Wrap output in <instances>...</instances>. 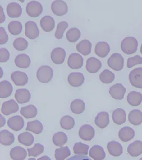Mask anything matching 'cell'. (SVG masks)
Wrapping results in <instances>:
<instances>
[{
    "instance_id": "cell-1",
    "label": "cell",
    "mask_w": 142,
    "mask_h": 160,
    "mask_svg": "<svg viewBox=\"0 0 142 160\" xmlns=\"http://www.w3.org/2000/svg\"><path fill=\"white\" fill-rule=\"evenodd\" d=\"M138 42L134 37L124 38L121 43V48L124 53L131 55L135 53L137 49Z\"/></svg>"
},
{
    "instance_id": "cell-2",
    "label": "cell",
    "mask_w": 142,
    "mask_h": 160,
    "mask_svg": "<svg viewBox=\"0 0 142 160\" xmlns=\"http://www.w3.org/2000/svg\"><path fill=\"white\" fill-rule=\"evenodd\" d=\"M53 71L52 68L48 66H42L38 68L36 77L37 80L42 83H48L52 79Z\"/></svg>"
},
{
    "instance_id": "cell-3",
    "label": "cell",
    "mask_w": 142,
    "mask_h": 160,
    "mask_svg": "<svg viewBox=\"0 0 142 160\" xmlns=\"http://www.w3.org/2000/svg\"><path fill=\"white\" fill-rule=\"evenodd\" d=\"M107 64L111 69L115 71H120L123 68V57L119 53H114L108 58Z\"/></svg>"
},
{
    "instance_id": "cell-4",
    "label": "cell",
    "mask_w": 142,
    "mask_h": 160,
    "mask_svg": "<svg viewBox=\"0 0 142 160\" xmlns=\"http://www.w3.org/2000/svg\"><path fill=\"white\" fill-rule=\"evenodd\" d=\"M129 79L132 86L142 89V68H136L131 70Z\"/></svg>"
},
{
    "instance_id": "cell-5",
    "label": "cell",
    "mask_w": 142,
    "mask_h": 160,
    "mask_svg": "<svg viewBox=\"0 0 142 160\" xmlns=\"http://www.w3.org/2000/svg\"><path fill=\"white\" fill-rule=\"evenodd\" d=\"M51 10L54 14L62 16L68 12V5L63 0H55L51 5Z\"/></svg>"
},
{
    "instance_id": "cell-6",
    "label": "cell",
    "mask_w": 142,
    "mask_h": 160,
    "mask_svg": "<svg viewBox=\"0 0 142 160\" xmlns=\"http://www.w3.org/2000/svg\"><path fill=\"white\" fill-rule=\"evenodd\" d=\"M43 12V7L42 4L36 1L29 2L26 6V12L31 18L39 17Z\"/></svg>"
},
{
    "instance_id": "cell-7",
    "label": "cell",
    "mask_w": 142,
    "mask_h": 160,
    "mask_svg": "<svg viewBox=\"0 0 142 160\" xmlns=\"http://www.w3.org/2000/svg\"><path fill=\"white\" fill-rule=\"evenodd\" d=\"M19 106L17 102L10 99L3 102L1 107V112L5 116H9L19 111Z\"/></svg>"
},
{
    "instance_id": "cell-8",
    "label": "cell",
    "mask_w": 142,
    "mask_h": 160,
    "mask_svg": "<svg viewBox=\"0 0 142 160\" xmlns=\"http://www.w3.org/2000/svg\"><path fill=\"white\" fill-rule=\"evenodd\" d=\"M78 133L80 139L85 141H89L94 138L95 132L92 126L84 124L80 127Z\"/></svg>"
},
{
    "instance_id": "cell-9",
    "label": "cell",
    "mask_w": 142,
    "mask_h": 160,
    "mask_svg": "<svg viewBox=\"0 0 142 160\" xmlns=\"http://www.w3.org/2000/svg\"><path fill=\"white\" fill-rule=\"evenodd\" d=\"M40 34L37 24L33 21H29L25 25V35L30 39H36Z\"/></svg>"
},
{
    "instance_id": "cell-10",
    "label": "cell",
    "mask_w": 142,
    "mask_h": 160,
    "mask_svg": "<svg viewBox=\"0 0 142 160\" xmlns=\"http://www.w3.org/2000/svg\"><path fill=\"white\" fill-rule=\"evenodd\" d=\"M84 64V58L78 53H73L71 54L68 60V66L72 69H80Z\"/></svg>"
},
{
    "instance_id": "cell-11",
    "label": "cell",
    "mask_w": 142,
    "mask_h": 160,
    "mask_svg": "<svg viewBox=\"0 0 142 160\" xmlns=\"http://www.w3.org/2000/svg\"><path fill=\"white\" fill-rule=\"evenodd\" d=\"M7 124L11 129L18 132L24 128L25 121L21 116H15L8 120Z\"/></svg>"
},
{
    "instance_id": "cell-12",
    "label": "cell",
    "mask_w": 142,
    "mask_h": 160,
    "mask_svg": "<svg viewBox=\"0 0 142 160\" xmlns=\"http://www.w3.org/2000/svg\"><path fill=\"white\" fill-rule=\"evenodd\" d=\"M126 89L121 83H116L111 86L109 90V93L111 97L115 99L121 100L124 98Z\"/></svg>"
},
{
    "instance_id": "cell-13",
    "label": "cell",
    "mask_w": 142,
    "mask_h": 160,
    "mask_svg": "<svg viewBox=\"0 0 142 160\" xmlns=\"http://www.w3.org/2000/svg\"><path fill=\"white\" fill-rule=\"evenodd\" d=\"M11 79L13 83L18 86H25L28 83V76L27 74L21 71H16L11 75Z\"/></svg>"
},
{
    "instance_id": "cell-14",
    "label": "cell",
    "mask_w": 142,
    "mask_h": 160,
    "mask_svg": "<svg viewBox=\"0 0 142 160\" xmlns=\"http://www.w3.org/2000/svg\"><path fill=\"white\" fill-rule=\"evenodd\" d=\"M84 76L80 72H73L68 75V83L71 86L73 87L81 86L84 83Z\"/></svg>"
},
{
    "instance_id": "cell-15",
    "label": "cell",
    "mask_w": 142,
    "mask_h": 160,
    "mask_svg": "<svg viewBox=\"0 0 142 160\" xmlns=\"http://www.w3.org/2000/svg\"><path fill=\"white\" fill-rule=\"evenodd\" d=\"M50 57L52 61L56 64H61L65 61L66 52L62 48H56L51 52Z\"/></svg>"
},
{
    "instance_id": "cell-16",
    "label": "cell",
    "mask_w": 142,
    "mask_h": 160,
    "mask_svg": "<svg viewBox=\"0 0 142 160\" xmlns=\"http://www.w3.org/2000/svg\"><path fill=\"white\" fill-rule=\"evenodd\" d=\"M14 97L18 103L23 104L30 100L31 93L27 89H19L16 91Z\"/></svg>"
},
{
    "instance_id": "cell-17",
    "label": "cell",
    "mask_w": 142,
    "mask_h": 160,
    "mask_svg": "<svg viewBox=\"0 0 142 160\" xmlns=\"http://www.w3.org/2000/svg\"><path fill=\"white\" fill-rule=\"evenodd\" d=\"M102 67L101 61L95 57H90L87 60L86 63V69L89 73H97Z\"/></svg>"
},
{
    "instance_id": "cell-18",
    "label": "cell",
    "mask_w": 142,
    "mask_h": 160,
    "mask_svg": "<svg viewBox=\"0 0 142 160\" xmlns=\"http://www.w3.org/2000/svg\"><path fill=\"white\" fill-rule=\"evenodd\" d=\"M110 123L109 114L106 111L99 112L95 118V125L100 129H104Z\"/></svg>"
},
{
    "instance_id": "cell-19",
    "label": "cell",
    "mask_w": 142,
    "mask_h": 160,
    "mask_svg": "<svg viewBox=\"0 0 142 160\" xmlns=\"http://www.w3.org/2000/svg\"><path fill=\"white\" fill-rule=\"evenodd\" d=\"M135 135V132L133 129L129 126H124L119 130L118 136L121 141L129 142L131 141Z\"/></svg>"
},
{
    "instance_id": "cell-20",
    "label": "cell",
    "mask_w": 142,
    "mask_h": 160,
    "mask_svg": "<svg viewBox=\"0 0 142 160\" xmlns=\"http://www.w3.org/2000/svg\"><path fill=\"white\" fill-rule=\"evenodd\" d=\"M107 148L109 154L114 157H118L123 154V147L122 145L117 141L109 142L107 143Z\"/></svg>"
},
{
    "instance_id": "cell-21",
    "label": "cell",
    "mask_w": 142,
    "mask_h": 160,
    "mask_svg": "<svg viewBox=\"0 0 142 160\" xmlns=\"http://www.w3.org/2000/svg\"><path fill=\"white\" fill-rule=\"evenodd\" d=\"M15 141L14 134L8 130H2L0 132V143L5 146L12 145Z\"/></svg>"
},
{
    "instance_id": "cell-22",
    "label": "cell",
    "mask_w": 142,
    "mask_h": 160,
    "mask_svg": "<svg viewBox=\"0 0 142 160\" xmlns=\"http://www.w3.org/2000/svg\"><path fill=\"white\" fill-rule=\"evenodd\" d=\"M13 87L11 83L7 80H2L0 82V98H6L12 94Z\"/></svg>"
},
{
    "instance_id": "cell-23",
    "label": "cell",
    "mask_w": 142,
    "mask_h": 160,
    "mask_svg": "<svg viewBox=\"0 0 142 160\" xmlns=\"http://www.w3.org/2000/svg\"><path fill=\"white\" fill-rule=\"evenodd\" d=\"M6 10L8 16L11 18H18L22 13L21 7L16 2L10 3L7 7Z\"/></svg>"
},
{
    "instance_id": "cell-24",
    "label": "cell",
    "mask_w": 142,
    "mask_h": 160,
    "mask_svg": "<svg viewBox=\"0 0 142 160\" xmlns=\"http://www.w3.org/2000/svg\"><path fill=\"white\" fill-rule=\"evenodd\" d=\"M89 157L94 160H103L105 159V154L104 149L99 145H94L90 149L89 152Z\"/></svg>"
},
{
    "instance_id": "cell-25",
    "label": "cell",
    "mask_w": 142,
    "mask_h": 160,
    "mask_svg": "<svg viewBox=\"0 0 142 160\" xmlns=\"http://www.w3.org/2000/svg\"><path fill=\"white\" fill-rule=\"evenodd\" d=\"M92 43L88 39H84L76 45V49L78 52L83 56H88L91 52Z\"/></svg>"
},
{
    "instance_id": "cell-26",
    "label": "cell",
    "mask_w": 142,
    "mask_h": 160,
    "mask_svg": "<svg viewBox=\"0 0 142 160\" xmlns=\"http://www.w3.org/2000/svg\"><path fill=\"white\" fill-rule=\"evenodd\" d=\"M10 155L12 160H23L26 158L27 152L25 148L18 146L11 149Z\"/></svg>"
},
{
    "instance_id": "cell-27",
    "label": "cell",
    "mask_w": 142,
    "mask_h": 160,
    "mask_svg": "<svg viewBox=\"0 0 142 160\" xmlns=\"http://www.w3.org/2000/svg\"><path fill=\"white\" fill-rule=\"evenodd\" d=\"M110 51V47L105 42H99L95 45V52L99 57H105L109 54Z\"/></svg>"
},
{
    "instance_id": "cell-28",
    "label": "cell",
    "mask_w": 142,
    "mask_h": 160,
    "mask_svg": "<svg viewBox=\"0 0 142 160\" xmlns=\"http://www.w3.org/2000/svg\"><path fill=\"white\" fill-rule=\"evenodd\" d=\"M127 152L131 157H136L142 154V142L136 141L130 143L127 148Z\"/></svg>"
},
{
    "instance_id": "cell-29",
    "label": "cell",
    "mask_w": 142,
    "mask_h": 160,
    "mask_svg": "<svg viewBox=\"0 0 142 160\" xmlns=\"http://www.w3.org/2000/svg\"><path fill=\"white\" fill-rule=\"evenodd\" d=\"M14 62L17 67L21 68H27L30 66L31 64L30 58L25 54L18 55L16 57Z\"/></svg>"
},
{
    "instance_id": "cell-30",
    "label": "cell",
    "mask_w": 142,
    "mask_h": 160,
    "mask_svg": "<svg viewBox=\"0 0 142 160\" xmlns=\"http://www.w3.org/2000/svg\"><path fill=\"white\" fill-rule=\"evenodd\" d=\"M20 114L27 119L34 118L37 116V107L31 104L23 107L21 108Z\"/></svg>"
},
{
    "instance_id": "cell-31",
    "label": "cell",
    "mask_w": 142,
    "mask_h": 160,
    "mask_svg": "<svg viewBox=\"0 0 142 160\" xmlns=\"http://www.w3.org/2000/svg\"><path fill=\"white\" fill-rule=\"evenodd\" d=\"M40 26L44 31L46 32H51L55 28V20L53 18L49 16H44L40 20Z\"/></svg>"
},
{
    "instance_id": "cell-32",
    "label": "cell",
    "mask_w": 142,
    "mask_h": 160,
    "mask_svg": "<svg viewBox=\"0 0 142 160\" xmlns=\"http://www.w3.org/2000/svg\"><path fill=\"white\" fill-rule=\"evenodd\" d=\"M112 118L114 123L118 125L123 124L126 120V113L124 110L122 108H117L113 111L112 114Z\"/></svg>"
},
{
    "instance_id": "cell-33",
    "label": "cell",
    "mask_w": 142,
    "mask_h": 160,
    "mask_svg": "<svg viewBox=\"0 0 142 160\" xmlns=\"http://www.w3.org/2000/svg\"><path fill=\"white\" fill-rule=\"evenodd\" d=\"M26 130L30 131L36 135H39L42 133L44 129V126L42 123L39 120H35L31 122H29L26 127Z\"/></svg>"
},
{
    "instance_id": "cell-34",
    "label": "cell",
    "mask_w": 142,
    "mask_h": 160,
    "mask_svg": "<svg viewBox=\"0 0 142 160\" xmlns=\"http://www.w3.org/2000/svg\"><path fill=\"white\" fill-rule=\"evenodd\" d=\"M128 103L131 106H138L142 103V94L136 91L130 92L127 96Z\"/></svg>"
},
{
    "instance_id": "cell-35",
    "label": "cell",
    "mask_w": 142,
    "mask_h": 160,
    "mask_svg": "<svg viewBox=\"0 0 142 160\" xmlns=\"http://www.w3.org/2000/svg\"><path fill=\"white\" fill-rule=\"evenodd\" d=\"M71 111L75 114H80L85 110V102L80 99L74 100L70 105Z\"/></svg>"
},
{
    "instance_id": "cell-36",
    "label": "cell",
    "mask_w": 142,
    "mask_h": 160,
    "mask_svg": "<svg viewBox=\"0 0 142 160\" xmlns=\"http://www.w3.org/2000/svg\"><path fill=\"white\" fill-rule=\"evenodd\" d=\"M129 121L131 124L139 126L142 123V112L139 110H133L128 116Z\"/></svg>"
},
{
    "instance_id": "cell-37",
    "label": "cell",
    "mask_w": 142,
    "mask_h": 160,
    "mask_svg": "<svg viewBox=\"0 0 142 160\" xmlns=\"http://www.w3.org/2000/svg\"><path fill=\"white\" fill-rule=\"evenodd\" d=\"M18 141L21 145L30 147L34 141V138L30 132H23L18 136Z\"/></svg>"
},
{
    "instance_id": "cell-38",
    "label": "cell",
    "mask_w": 142,
    "mask_h": 160,
    "mask_svg": "<svg viewBox=\"0 0 142 160\" xmlns=\"http://www.w3.org/2000/svg\"><path fill=\"white\" fill-rule=\"evenodd\" d=\"M68 136L63 132L56 133L52 138L53 144L59 147H63L68 142Z\"/></svg>"
},
{
    "instance_id": "cell-39",
    "label": "cell",
    "mask_w": 142,
    "mask_h": 160,
    "mask_svg": "<svg viewBox=\"0 0 142 160\" xmlns=\"http://www.w3.org/2000/svg\"><path fill=\"white\" fill-rule=\"evenodd\" d=\"M99 79L103 83L109 84L115 79V74L110 70L105 69L99 74Z\"/></svg>"
},
{
    "instance_id": "cell-40",
    "label": "cell",
    "mask_w": 142,
    "mask_h": 160,
    "mask_svg": "<svg viewBox=\"0 0 142 160\" xmlns=\"http://www.w3.org/2000/svg\"><path fill=\"white\" fill-rule=\"evenodd\" d=\"M71 155V151L68 147H61L57 148L55 152V157L56 160H65L67 157Z\"/></svg>"
},
{
    "instance_id": "cell-41",
    "label": "cell",
    "mask_w": 142,
    "mask_h": 160,
    "mask_svg": "<svg viewBox=\"0 0 142 160\" xmlns=\"http://www.w3.org/2000/svg\"><path fill=\"white\" fill-rule=\"evenodd\" d=\"M75 124V122L74 118L70 116H65L60 120V125L61 128L66 130L73 129Z\"/></svg>"
},
{
    "instance_id": "cell-42",
    "label": "cell",
    "mask_w": 142,
    "mask_h": 160,
    "mask_svg": "<svg viewBox=\"0 0 142 160\" xmlns=\"http://www.w3.org/2000/svg\"><path fill=\"white\" fill-rule=\"evenodd\" d=\"M23 26L19 21H12L8 25V30L12 35H18L21 33Z\"/></svg>"
},
{
    "instance_id": "cell-43",
    "label": "cell",
    "mask_w": 142,
    "mask_h": 160,
    "mask_svg": "<svg viewBox=\"0 0 142 160\" xmlns=\"http://www.w3.org/2000/svg\"><path fill=\"white\" fill-rule=\"evenodd\" d=\"M80 31L76 28H73L70 29L67 32L66 37L69 42L71 43H74L80 38Z\"/></svg>"
},
{
    "instance_id": "cell-44",
    "label": "cell",
    "mask_w": 142,
    "mask_h": 160,
    "mask_svg": "<svg viewBox=\"0 0 142 160\" xmlns=\"http://www.w3.org/2000/svg\"><path fill=\"white\" fill-rule=\"evenodd\" d=\"M89 147L82 142H77L75 143L73 150L75 154L87 155L88 154V150Z\"/></svg>"
},
{
    "instance_id": "cell-45",
    "label": "cell",
    "mask_w": 142,
    "mask_h": 160,
    "mask_svg": "<svg viewBox=\"0 0 142 160\" xmlns=\"http://www.w3.org/2000/svg\"><path fill=\"white\" fill-rule=\"evenodd\" d=\"M44 148L43 145L37 143L34 145L33 148L27 149L28 155L30 157H36L44 152Z\"/></svg>"
},
{
    "instance_id": "cell-46",
    "label": "cell",
    "mask_w": 142,
    "mask_h": 160,
    "mask_svg": "<svg viewBox=\"0 0 142 160\" xmlns=\"http://www.w3.org/2000/svg\"><path fill=\"white\" fill-rule=\"evenodd\" d=\"M13 47L16 50L22 51L27 48L28 42L25 38H19L13 42Z\"/></svg>"
},
{
    "instance_id": "cell-47",
    "label": "cell",
    "mask_w": 142,
    "mask_h": 160,
    "mask_svg": "<svg viewBox=\"0 0 142 160\" xmlns=\"http://www.w3.org/2000/svg\"><path fill=\"white\" fill-rule=\"evenodd\" d=\"M68 28V23L65 21L61 22L57 26L55 32V38L57 39H61L63 37L65 31Z\"/></svg>"
},
{
    "instance_id": "cell-48",
    "label": "cell",
    "mask_w": 142,
    "mask_h": 160,
    "mask_svg": "<svg viewBox=\"0 0 142 160\" xmlns=\"http://www.w3.org/2000/svg\"><path fill=\"white\" fill-rule=\"evenodd\" d=\"M142 64V57L141 56H137L130 57L127 60V68H129L136 66L137 64Z\"/></svg>"
},
{
    "instance_id": "cell-49",
    "label": "cell",
    "mask_w": 142,
    "mask_h": 160,
    "mask_svg": "<svg viewBox=\"0 0 142 160\" xmlns=\"http://www.w3.org/2000/svg\"><path fill=\"white\" fill-rule=\"evenodd\" d=\"M10 52L6 48H1L0 49V62H6L10 58Z\"/></svg>"
},
{
    "instance_id": "cell-50",
    "label": "cell",
    "mask_w": 142,
    "mask_h": 160,
    "mask_svg": "<svg viewBox=\"0 0 142 160\" xmlns=\"http://www.w3.org/2000/svg\"><path fill=\"white\" fill-rule=\"evenodd\" d=\"M8 40V37L6 30L2 28H0V44L3 45L7 42Z\"/></svg>"
},
{
    "instance_id": "cell-51",
    "label": "cell",
    "mask_w": 142,
    "mask_h": 160,
    "mask_svg": "<svg viewBox=\"0 0 142 160\" xmlns=\"http://www.w3.org/2000/svg\"><path fill=\"white\" fill-rule=\"evenodd\" d=\"M6 123V120L2 114L0 115V128H2Z\"/></svg>"
},
{
    "instance_id": "cell-52",
    "label": "cell",
    "mask_w": 142,
    "mask_h": 160,
    "mask_svg": "<svg viewBox=\"0 0 142 160\" xmlns=\"http://www.w3.org/2000/svg\"><path fill=\"white\" fill-rule=\"evenodd\" d=\"M1 22H0V23H2L6 20V17L4 15L3 9H2V7L1 6Z\"/></svg>"
},
{
    "instance_id": "cell-53",
    "label": "cell",
    "mask_w": 142,
    "mask_h": 160,
    "mask_svg": "<svg viewBox=\"0 0 142 160\" xmlns=\"http://www.w3.org/2000/svg\"><path fill=\"white\" fill-rule=\"evenodd\" d=\"M39 160H50V158H49L48 156H44V157H40V158H39Z\"/></svg>"
},
{
    "instance_id": "cell-54",
    "label": "cell",
    "mask_w": 142,
    "mask_h": 160,
    "mask_svg": "<svg viewBox=\"0 0 142 160\" xmlns=\"http://www.w3.org/2000/svg\"><path fill=\"white\" fill-rule=\"evenodd\" d=\"M19 1L20 2H22V3H23V2H25V0H19Z\"/></svg>"
},
{
    "instance_id": "cell-55",
    "label": "cell",
    "mask_w": 142,
    "mask_h": 160,
    "mask_svg": "<svg viewBox=\"0 0 142 160\" xmlns=\"http://www.w3.org/2000/svg\"><path fill=\"white\" fill-rule=\"evenodd\" d=\"M140 52L142 54V44L141 45V47H140Z\"/></svg>"
},
{
    "instance_id": "cell-56",
    "label": "cell",
    "mask_w": 142,
    "mask_h": 160,
    "mask_svg": "<svg viewBox=\"0 0 142 160\" xmlns=\"http://www.w3.org/2000/svg\"><path fill=\"white\" fill-rule=\"evenodd\" d=\"M29 160H36L34 158H29Z\"/></svg>"
},
{
    "instance_id": "cell-57",
    "label": "cell",
    "mask_w": 142,
    "mask_h": 160,
    "mask_svg": "<svg viewBox=\"0 0 142 160\" xmlns=\"http://www.w3.org/2000/svg\"><path fill=\"white\" fill-rule=\"evenodd\" d=\"M140 160H142V158H140Z\"/></svg>"
}]
</instances>
